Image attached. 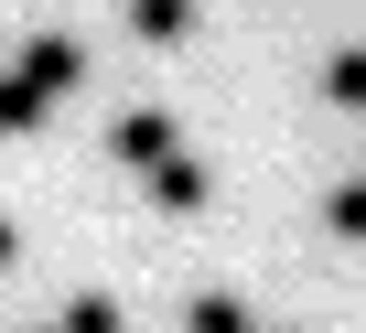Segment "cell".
<instances>
[{"label":"cell","mask_w":366,"mask_h":333,"mask_svg":"<svg viewBox=\"0 0 366 333\" xmlns=\"http://www.w3.org/2000/svg\"><path fill=\"white\" fill-rule=\"evenodd\" d=\"M11 76H22V86H44V97H65V86H76V76H86V54H76V33H33V43H22V65H11Z\"/></svg>","instance_id":"cell-1"},{"label":"cell","mask_w":366,"mask_h":333,"mask_svg":"<svg viewBox=\"0 0 366 333\" xmlns=\"http://www.w3.org/2000/svg\"><path fill=\"white\" fill-rule=\"evenodd\" d=\"M205 194H216V183H205L194 150H162V161H151V205H162V215H194Z\"/></svg>","instance_id":"cell-2"},{"label":"cell","mask_w":366,"mask_h":333,"mask_svg":"<svg viewBox=\"0 0 366 333\" xmlns=\"http://www.w3.org/2000/svg\"><path fill=\"white\" fill-rule=\"evenodd\" d=\"M108 150H119V161H162V150H172V118H162V108H129V118L108 129Z\"/></svg>","instance_id":"cell-3"},{"label":"cell","mask_w":366,"mask_h":333,"mask_svg":"<svg viewBox=\"0 0 366 333\" xmlns=\"http://www.w3.org/2000/svg\"><path fill=\"white\" fill-rule=\"evenodd\" d=\"M129 33L140 43H183L194 33V0H129Z\"/></svg>","instance_id":"cell-4"},{"label":"cell","mask_w":366,"mask_h":333,"mask_svg":"<svg viewBox=\"0 0 366 333\" xmlns=\"http://www.w3.org/2000/svg\"><path fill=\"white\" fill-rule=\"evenodd\" d=\"M54 333H129V312H119V301H108V290H76V301H65V322H54Z\"/></svg>","instance_id":"cell-5"},{"label":"cell","mask_w":366,"mask_h":333,"mask_svg":"<svg viewBox=\"0 0 366 333\" xmlns=\"http://www.w3.org/2000/svg\"><path fill=\"white\" fill-rule=\"evenodd\" d=\"M44 118H54V97H44V86L0 76V129H44Z\"/></svg>","instance_id":"cell-6"},{"label":"cell","mask_w":366,"mask_h":333,"mask_svg":"<svg viewBox=\"0 0 366 333\" xmlns=\"http://www.w3.org/2000/svg\"><path fill=\"white\" fill-rule=\"evenodd\" d=\"M323 97H334V108H366V43H345V54L323 65Z\"/></svg>","instance_id":"cell-7"},{"label":"cell","mask_w":366,"mask_h":333,"mask_svg":"<svg viewBox=\"0 0 366 333\" xmlns=\"http://www.w3.org/2000/svg\"><path fill=\"white\" fill-rule=\"evenodd\" d=\"M183 333H248V312H237V301H194V312H183Z\"/></svg>","instance_id":"cell-8"},{"label":"cell","mask_w":366,"mask_h":333,"mask_svg":"<svg viewBox=\"0 0 366 333\" xmlns=\"http://www.w3.org/2000/svg\"><path fill=\"white\" fill-rule=\"evenodd\" d=\"M323 226H334V237H366V183H345V194L323 205Z\"/></svg>","instance_id":"cell-9"},{"label":"cell","mask_w":366,"mask_h":333,"mask_svg":"<svg viewBox=\"0 0 366 333\" xmlns=\"http://www.w3.org/2000/svg\"><path fill=\"white\" fill-rule=\"evenodd\" d=\"M11 258H22V226H11V215H0V269H11Z\"/></svg>","instance_id":"cell-10"}]
</instances>
